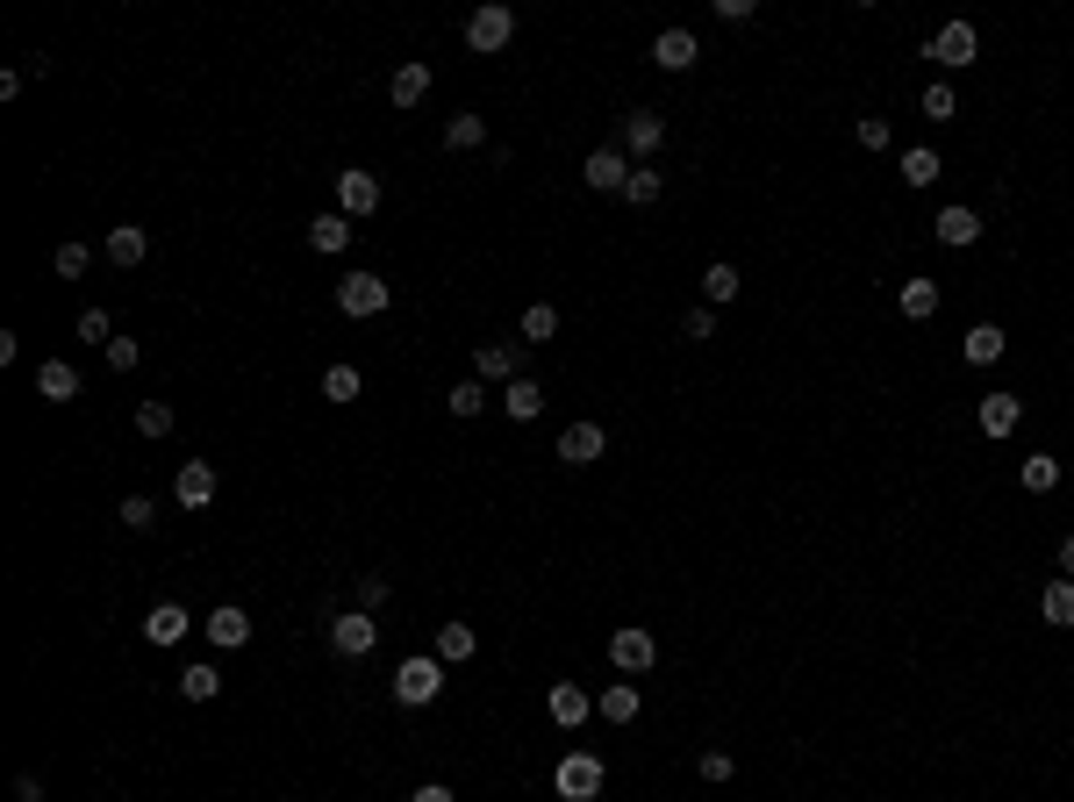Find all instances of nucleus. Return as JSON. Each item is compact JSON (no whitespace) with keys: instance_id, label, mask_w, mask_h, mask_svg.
Returning a JSON list of instances; mask_svg holds the SVG:
<instances>
[{"instance_id":"2","label":"nucleus","mask_w":1074,"mask_h":802,"mask_svg":"<svg viewBox=\"0 0 1074 802\" xmlns=\"http://www.w3.org/2000/svg\"><path fill=\"white\" fill-rule=\"evenodd\" d=\"M602 781H609V767H602V752H566L559 774H552V788H559V802H595Z\"/></svg>"},{"instance_id":"46","label":"nucleus","mask_w":1074,"mask_h":802,"mask_svg":"<svg viewBox=\"0 0 1074 802\" xmlns=\"http://www.w3.org/2000/svg\"><path fill=\"white\" fill-rule=\"evenodd\" d=\"M79 337H86V344H115V323H108V308H86V316H79Z\"/></svg>"},{"instance_id":"49","label":"nucleus","mask_w":1074,"mask_h":802,"mask_svg":"<svg viewBox=\"0 0 1074 802\" xmlns=\"http://www.w3.org/2000/svg\"><path fill=\"white\" fill-rule=\"evenodd\" d=\"M716 22H752V0H709Z\"/></svg>"},{"instance_id":"31","label":"nucleus","mask_w":1074,"mask_h":802,"mask_svg":"<svg viewBox=\"0 0 1074 802\" xmlns=\"http://www.w3.org/2000/svg\"><path fill=\"white\" fill-rule=\"evenodd\" d=\"M552 337H559V308H552V301H530L523 308V344H552Z\"/></svg>"},{"instance_id":"22","label":"nucleus","mask_w":1074,"mask_h":802,"mask_svg":"<svg viewBox=\"0 0 1074 802\" xmlns=\"http://www.w3.org/2000/svg\"><path fill=\"white\" fill-rule=\"evenodd\" d=\"M72 394H79V366H65V359L36 366V402H72Z\"/></svg>"},{"instance_id":"42","label":"nucleus","mask_w":1074,"mask_h":802,"mask_svg":"<svg viewBox=\"0 0 1074 802\" xmlns=\"http://www.w3.org/2000/svg\"><path fill=\"white\" fill-rule=\"evenodd\" d=\"M115 516H122L129 530H151V523H158V502H151V495H122V509H115Z\"/></svg>"},{"instance_id":"8","label":"nucleus","mask_w":1074,"mask_h":802,"mask_svg":"<svg viewBox=\"0 0 1074 802\" xmlns=\"http://www.w3.org/2000/svg\"><path fill=\"white\" fill-rule=\"evenodd\" d=\"M545 717L559 724V731H580V724L595 717V695L573 688V681H559V688H545Z\"/></svg>"},{"instance_id":"28","label":"nucleus","mask_w":1074,"mask_h":802,"mask_svg":"<svg viewBox=\"0 0 1074 802\" xmlns=\"http://www.w3.org/2000/svg\"><path fill=\"white\" fill-rule=\"evenodd\" d=\"M1017 480H1024V495H1053L1060 488V459L1053 452H1032V459L1017 466Z\"/></svg>"},{"instance_id":"29","label":"nucleus","mask_w":1074,"mask_h":802,"mask_svg":"<svg viewBox=\"0 0 1074 802\" xmlns=\"http://www.w3.org/2000/svg\"><path fill=\"white\" fill-rule=\"evenodd\" d=\"M738 287H745V280H738V266H724V258H716L709 273H702V301H709V308L738 301Z\"/></svg>"},{"instance_id":"23","label":"nucleus","mask_w":1074,"mask_h":802,"mask_svg":"<svg viewBox=\"0 0 1074 802\" xmlns=\"http://www.w3.org/2000/svg\"><path fill=\"white\" fill-rule=\"evenodd\" d=\"M1003 351H1010V337H1003L996 323H974L967 337H960V359H967V366H996Z\"/></svg>"},{"instance_id":"15","label":"nucleus","mask_w":1074,"mask_h":802,"mask_svg":"<svg viewBox=\"0 0 1074 802\" xmlns=\"http://www.w3.org/2000/svg\"><path fill=\"white\" fill-rule=\"evenodd\" d=\"M187 631H194V616L180 609V602H158V609L144 616V638H151L158 652H172V645H180V638H187Z\"/></svg>"},{"instance_id":"16","label":"nucleus","mask_w":1074,"mask_h":802,"mask_svg":"<svg viewBox=\"0 0 1074 802\" xmlns=\"http://www.w3.org/2000/svg\"><path fill=\"white\" fill-rule=\"evenodd\" d=\"M624 144H631L638 158H652L666 144V115L659 108H631V115H624Z\"/></svg>"},{"instance_id":"4","label":"nucleus","mask_w":1074,"mask_h":802,"mask_svg":"<svg viewBox=\"0 0 1074 802\" xmlns=\"http://www.w3.org/2000/svg\"><path fill=\"white\" fill-rule=\"evenodd\" d=\"M924 58H931V65H946V72H967L974 58H982V36H974V22H946V29L924 44Z\"/></svg>"},{"instance_id":"13","label":"nucleus","mask_w":1074,"mask_h":802,"mask_svg":"<svg viewBox=\"0 0 1074 802\" xmlns=\"http://www.w3.org/2000/svg\"><path fill=\"white\" fill-rule=\"evenodd\" d=\"M101 251H108V266H144V258H151V230H144V222H115Z\"/></svg>"},{"instance_id":"44","label":"nucleus","mask_w":1074,"mask_h":802,"mask_svg":"<svg viewBox=\"0 0 1074 802\" xmlns=\"http://www.w3.org/2000/svg\"><path fill=\"white\" fill-rule=\"evenodd\" d=\"M51 266H58V280H79L86 266H94V251H86V244H58V258H51Z\"/></svg>"},{"instance_id":"35","label":"nucleus","mask_w":1074,"mask_h":802,"mask_svg":"<svg viewBox=\"0 0 1074 802\" xmlns=\"http://www.w3.org/2000/svg\"><path fill=\"white\" fill-rule=\"evenodd\" d=\"M444 409L459 416V423H473V416H480V409H487V387H480V380H459V387L444 394Z\"/></svg>"},{"instance_id":"6","label":"nucleus","mask_w":1074,"mask_h":802,"mask_svg":"<svg viewBox=\"0 0 1074 802\" xmlns=\"http://www.w3.org/2000/svg\"><path fill=\"white\" fill-rule=\"evenodd\" d=\"M473 380L480 387H509V380H523V344H480L473 351Z\"/></svg>"},{"instance_id":"24","label":"nucleus","mask_w":1074,"mask_h":802,"mask_svg":"<svg viewBox=\"0 0 1074 802\" xmlns=\"http://www.w3.org/2000/svg\"><path fill=\"white\" fill-rule=\"evenodd\" d=\"M423 94H430V65H423V58L394 65V79H387V101H394V108H416Z\"/></svg>"},{"instance_id":"37","label":"nucleus","mask_w":1074,"mask_h":802,"mask_svg":"<svg viewBox=\"0 0 1074 802\" xmlns=\"http://www.w3.org/2000/svg\"><path fill=\"white\" fill-rule=\"evenodd\" d=\"M931 180H938V151L910 144V151H903V187H931Z\"/></svg>"},{"instance_id":"47","label":"nucleus","mask_w":1074,"mask_h":802,"mask_svg":"<svg viewBox=\"0 0 1074 802\" xmlns=\"http://www.w3.org/2000/svg\"><path fill=\"white\" fill-rule=\"evenodd\" d=\"M137 359H144L137 337H115V344H108V366H115V373H137Z\"/></svg>"},{"instance_id":"14","label":"nucleus","mask_w":1074,"mask_h":802,"mask_svg":"<svg viewBox=\"0 0 1074 802\" xmlns=\"http://www.w3.org/2000/svg\"><path fill=\"white\" fill-rule=\"evenodd\" d=\"M1017 423H1024V402L1017 394H982V437H1017Z\"/></svg>"},{"instance_id":"25","label":"nucleus","mask_w":1074,"mask_h":802,"mask_svg":"<svg viewBox=\"0 0 1074 802\" xmlns=\"http://www.w3.org/2000/svg\"><path fill=\"white\" fill-rule=\"evenodd\" d=\"M308 251H323V258L351 251V215H316L308 222Z\"/></svg>"},{"instance_id":"1","label":"nucleus","mask_w":1074,"mask_h":802,"mask_svg":"<svg viewBox=\"0 0 1074 802\" xmlns=\"http://www.w3.org/2000/svg\"><path fill=\"white\" fill-rule=\"evenodd\" d=\"M437 695H444V659L437 652H416V659L394 666V702H402V710H430Z\"/></svg>"},{"instance_id":"33","label":"nucleus","mask_w":1074,"mask_h":802,"mask_svg":"<svg viewBox=\"0 0 1074 802\" xmlns=\"http://www.w3.org/2000/svg\"><path fill=\"white\" fill-rule=\"evenodd\" d=\"M924 122H960V94H953V86H946V79H931V86H924Z\"/></svg>"},{"instance_id":"40","label":"nucleus","mask_w":1074,"mask_h":802,"mask_svg":"<svg viewBox=\"0 0 1074 802\" xmlns=\"http://www.w3.org/2000/svg\"><path fill=\"white\" fill-rule=\"evenodd\" d=\"M659 194H666V180H659V172H631V180H624V201H631V208H652Z\"/></svg>"},{"instance_id":"26","label":"nucleus","mask_w":1074,"mask_h":802,"mask_svg":"<svg viewBox=\"0 0 1074 802\" xmlns=\"http://www.w3.org/2000/svg\"><path fill=\"white\" fill-rule=\"evenodd\" d=\"M1039 616L1053 624V631H1074V581L1060 573V581H1046V595H1039Z\"/></svg>"},{"instance_id":"27","label":"nucleus","mask_w":1074,"mask_h":802,"mask_svg":"<svg viewBox=\"0 0 1074 802\" xmlns=\"http://www.w3.org/2000/svg\"><path fill=\"white\" fill-rule=\"evenodd\" d=\"M638 710H645L638 688H602V695H595V717L602 724H638Z\"/></svg>"},{"instance_id":"10","label":"nucleus","mask_w":1074,"mask_h":802,"mask_svg":"<svg viewBox=\"0 0 1074 802\" xmlns=\"http://www.w3.org/2000/svg\"><path fill=\"white\" fill-rule=\"evenodd\" d=\"M337 208H344V215H373V208H380V172H366V165L337 172Z\"/></svg>"},{"instance_id":"17","label":"nucleus","mask_w":1074,"mask_h":802,"mask_svg":"<svg viewBox=\"0 0 1074 802\" xmlns=\"http://www.w3.org/2000/svg\"><path fill=\"white\" fill-rule=\"evenodd\" d=\"M208 645H215V652H237V645H251V616H244V609H230V602H222V609L215 616H208Z\"/></svg>"},{"instance_id":"3","label":"nucleus","mask_w":1074,"mask_h":802,"mask_svg":"<svg viewBox=\"0 0 1074 802\" xmlns=\"http://www.w3.org/2000/svg\"><path fill=\"white\" fill-rule=\"evenodd\" d=\"M509 36H516V8H502V0H487V8H473V15H466V44H473L480 58L509 51Z\"/></svg>"},{"instance_id":"38","label":"nucleus","mask_w":1074,"mask_h":802,"mask_svg":"<svg viewBox=\"0 0 1074 802\" xmlns=\"http://www.w3.org/2000/svg\"><path fill=\"white\" fill-rule=\"evenodd\" d=\"M358 366H323V402H358Z\"/></svg>"},{"instance_id":"48","label":"nucleus","mask_w":1074,"mask_h":802,"mask_svg":"<svg viewBox=\"0 0 1074 802\" xmlns=\"http://www.w3.org/2000/svg\"><path fill=\"white\" fill-rule=\"evenodd\" d=\"M731 774H738L731 752H702V781H731Z\"/></svg>"},{"instance_id":"32","label":"nucleus","mask_w":1074,"mask_h":802,"mask_svg":"<svg viewBox=\"0 0 1074 802\" xmlns=\"http://www.w3.org/2000/svg\"><path fill=\"white\" fill-rule=\"evenodd\" d=\"M473 645H480V638L466 631V624H444V631H437V645H430V652H437L444 666H459V659H473Z\"/></svg>"},{"instance_id":"41","label":"nucleus","mask_w":1074,"mask_h":802,"mask_svg":"<svg viewBox=\"0 0 1074 802\" xmlns=\"http://www.w3.org/2000/svg\"><path fill=\"white\" fill-rule=\"evenodd\" d=\"M860 144H867V151H888V144H896V122L888 115H860V129H853Z\"/></svg>"},{"instance_id":"43","label":"nucleus","mask_w":1074,"mask_h":802,"mask_svg":"<svg viewBox=\"0 0 1074 802\" xmlns=\"http://www.w3.org/2000/svg\"><path fill=\"white\" fill-rule=\"evenodd\" d=\"M137 430L144 437H165L172 430V402H137Z\"/></svg>"},{"instance_id":"19","label":"nucleus","mask_w":1074,"mask_h":802,"mask_svg":"<svg viewBox=\"0 0 1074 802\" xmlns=\"http://www.w3.org/2000/svg\"><path fill=\"white\" fill-rule=\"evenodd\" d=\"M580 180L595 194H624V180H631V165H624V151H588V165H580Z\"/></svg>"},{"instance_id":"7","label":"nucleus","mask_w":1074,"mask_h":802,"mask_svg":"<svg viewBox=\"0 0 1074 802\" xmlns=\"http://www.w3.org/2000/svg\"><path fill=\"white\" fill-rule=\"evenodd\" d=\"M337 308H344V316H358V323H366V316H380V308H387V280H380V273H344Z\"/></svg>"},{"instance_id":"21","label":"nucleus","mask_w":1074,"mask_h":802,"mask_svg":"<svg viewBox=\"0 0 1074 802\" xmlns=\"http://www.w3.org/2000/svg\"><path fill=\"white\" fill-rule=\"evenodd\" d=\"M502 409H509V423H538V416H545V387H538V380H509V387H502Z\"/></svg>"},{"instance_id":"36","label":"nucleus","mask_w":1074,"mask_h":802,"mask_svg":"<svg viewBox=\"0 0 1074 802\" xmlns=\"http://www.w3.org/2000/svg\"><path fill=\"white\" fill-rule=\"evenodd\" d=\"M180 695H187V702H215L222 695V674H215V666H187V674H180Z\"/></svg>"},{"instance_id":"39","label":"nucleus","mask_w":1074,"mask_h":802,"mask_svg":"<svg viewBox=\"0 0 1074 802\" xmlns=\"http://www.w3.org/2000/svg\"><path fill=\"white\" fill-rule=\"evenodd\" d=\"M351 609H366V616H380V609H387V573H358Z\"/></svg>"},{"instance_id":"9","label":"nucleus","mask_w":1074,"mask_h":802,"mask_svg":"<svg viewBox=\"0 0 1074 802\" xmlns=\"http://www.w3.org/2000/svg\"><path fill=\"white\" fill-rule=\"evenodd\" d=\"M652 659H659V638L652 631H616L609 638V666L616 674H652Z\"/></svg>"},{"instance_id":"50","label":"nucleus","mask_w":1074,"mask_h":802,"mask_svg":"<svg viewBox=\"0 0 1074 802\" xmlns=\"http://www.w3.org/2000/svg\"><path fill=\"white\" fill-rule=\"evenodd\" d=\"M409 802H459V795H452V788H444V781H423V788H416Z\"/></svg>"},{"instance_id":"51","label":"nucleus","mask_w":1074,"mask_h":802,"mask_svg":"<svg viewBox=\"0 0 1074 802\" xmlns=\"http://www.w3.org/2000/svg\"><path fill=\"white\" fill-rule=\"evenodd\" d=\"M1060 573H1067V581H1074V530H1067V538H1060Z\"/></svg>"},{"instance_id":"20","label":"nucleus","mask_w":1074,"mask_h":802,"mask_svg":"<svg viewBox=\"0 0 1074 802\" xmlns=\"http://www.w3.org/2000/svg\"><path fill=\"white\" fill-rule=\"evenodd\" d=\"M602 444H609V430H602V423H573V430L559 437V459H566V466H595Z\"/></svg>"},{"instance_id":"5","label":"nucleus","mask_w":1074,"mask_h":802,"mask_svg":"<svg viewBox=\"0 0 1074 802\" xmlns=\"http://www.w3.org/2000/svg\"><path fill=\"white\" fill-rule=\"evenodd\" d=\"M373 645H380V616H366V609L330 616V652H344V659H366Z\"/></svg>"},{"instance_id":"34","label":"nucleus","mask_w":1074,"mask_h":802,"mask_svg":"<svg viewBox=\"0 0 1074 802\" xmlns=\"http://www.w3.org/2000/svg\"><path fill=\"white\" fill-rule=\"evenodd\" d=\"M444 144H452V151H480V144H487V122L480 115H452L444 122Z\"/></svg>"},{"instance_id":"45","label":"nucleus","mask_w":1074,"mask_h":802,"mask_svg":"<svg viewBox=\"0 0 1074 802\" xmlns=\"http://www.w3.org/2000/svg\"><path fill=\"white\" fill-rule=\"evenodd\" d=\"M681 330H688L695 344H709V337H716V308H709V301H695V308L681 316Z\"/></svg>"},{"instance_id":"30","label":"nucleus","mask_w":1074,"mask_h":802,"mask_svg":"<svg viewBox=\"0 0 1074 802\" xmlns=\"http://www.w3.org/2000/svg\"><path fill=\"white\" fill-rule=\"evenodd\" d=\"M903 316L910 323H931L938 316V280H903Z\"/></svg>"},{"instance_id":"12","label":"nucleus","mask_w":1074,"mask_h":802,"mask_svg":"<svg viewBox=\"0 0 1074 802\" xmlns=\"http://www.w3.org/2000/svg\"><path fill=\"white\" fill-rule=\"evenodd\" d=\"M172 502H180V509H208V502H215V466L187 459V466H180V480H172Z\"/></svg>"},{"instance_id":"18","label":"nucleus","mask_w":1074,"mask_h":802,"mask_svg":"<svg viewBox=\"0 0 1074 802\" xmlns=\"http://www.w3.org/2000/svg\"><path fill=\"white\" fill-rule=\"evenodd\" d=\"M652 65L659 72H688L695 65V29H659L652 36Z\"/></svg>"},{"instance_id":"11","label":"nucleus","mask_w":1074,"mask_h":802,"mask_svg":"<svg viewBox=\"0 0 1074 802\" xmlns=\"http://www.w3.org/2000/svg\"><path fill=\"white\" fill-rule=\"evenodd\" d=\"M931 237L946 244V251H967V244H982V215L974 208H938V222H931Z\"/></svg>"}]
</instances>
